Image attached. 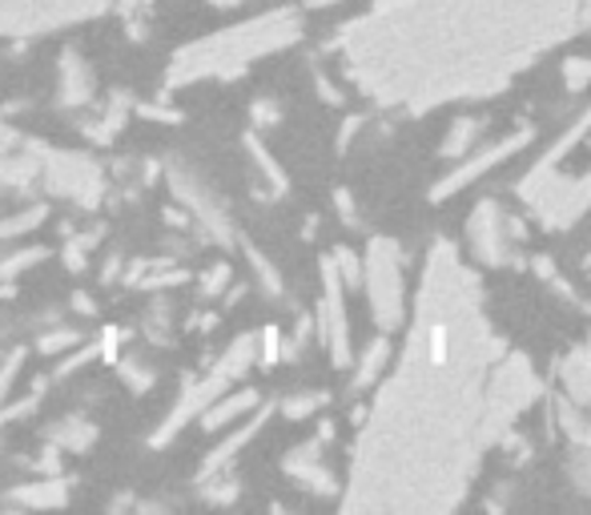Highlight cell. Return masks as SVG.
Wrapping results in <instances>:
<instances>
[{
  "mask_svg": "<svg viewBox=\"0 0 591 515\" xmlns=\"http://www.w3.org/2000/svg\"><path fill=\"white\" fill-rule=\"evenodd\" d=\"M73 342H77V335H73V330H57V335H53V339H41V351H61V347H73Z\"/></svg>",
  "mask_w": 591,
  "mask_h": 515,
  "instance_id": "9a60e30c",
  "label": "cell"
},
{
  "mask_svg": "<svg viewBox=\"0 0 591 515\" xmlns=\"http://www.w3.org/2000/svg\"><path fill=\"white\" fill-rule=\"evenodd\" d=\"M479 138V121H455L451 138L442 141V157H467V150L475 145Z\"/></svg>",
  "mask_w": 591,
  "mask_h": 515,
  "instance_id": "9c48e42d",
  "label": "cell"
},
{
  "mask_svg": "<svg viewBox=\"0 0 591 515\" xmlns=\"http://www.w3.org/2000/svg\"><path fill=\"white\" fill-rule=\"evenodd\" d=\"M335 206H338V218H342L350 230H359V210H354V198H350V189H338Z\"/></svg>",
  "mask_w": 591,
  "mask_h": 515,
  "instance_id": "4fadbf2b",
  "label": "cell"
},
{
  "mask_svg": "<svg viewBox=\"0 0 591 515\" xmlns=\"http://www.w3.org/2000/svg\"><path fill=\"white\" fill-rule=\"evenodd\" d=\"M61 94H65V106H85L94 94V77L77 53H65V61H61Z\"/></svg>",
  "mask_w": 591,
  "mask_h": 515,
  "instance_id": "8992f818",
  "label": "cell"
},
{
  "mask_svg": "<svg viewBox=\"0 0 591 515\" xmlns=\"http://www.w3.org/2000/svg\"><path fill=\"white\" fill-rule=\"evenodd\" d=\"M471 246L483 262L499 266V262H507V234H503V210H499L495 201H483L471 218Z\"/></svg>",
  "mask_w": 591,
  "mask_h": 515,
  "instance_id": "5b68a950",
  "label": "cell"
},
{
  "mask_svg": "<svg viewBox=\"0 0 591 515\" xmlns=\"http://www.w3.org/2000/svg\"><path fill=\"white\" fill-rule=\"evenodd\" d=\"M258 407V395L254 391H242V395H218V403L214 407L201 410V427L206 431H218V427H226V423H233L238 415H245V410Z\"/></svg>",
  "mask_w": 591,
  "mask_h": 515,
  "instance_id": "52a82bcc",
  "label": "cell"
},
{
  "mask_svg": "<svg viewBox=\"0 0 591 515\" xmlns=\"http://www.w3.org/2000/svg\"><path fill=\"white\" fill-rule=\"evenodd\" d=\"M527 141H532V129H523V133H515V138H507V141H495V145H491V150H483L479 157H467V165H459V169H455V174L447 177V182H439L430 198H435V201H439V198H451L455 189L467 186V182H475V177H483L488 169H495V165L503 162V157L519 153L523 145H527Z\"/></svg>",
  "mask_w": 591,
  "mask_h": 515,
  "instance_id": "277c9868",
  "label": "cell"
},
{
  "mask_svg": "<svg viewBox=\"0 0 591 515\" xmlns=\"http://www.w3.org/2000/svg\"><path fill=\"white\" fill-rule=\"evenodd\" d=\"M318 407H326V395L322 391H306V395L286 398V403H282V415H286V419H306V415H314Z\"/></svg>",
  "mask_w": 591,
  "mask_h": 515,
  "instance_id": "30bf717a",
  "label": "cell"
},
{
  "mask_svg": "<svg viewBox=\"0 0 591 515\" xmlns=\"http://www.w3.org/2000/svg\"><path fill=\"white\" fill-rule=\"evenodd\" d=\"M278 118H282V109H278V106H270V101L254 106V121H258V125H270V121H278Z\"/></svg>",
  "mask_w": 591,
  "mask_h": 515,
  "instance_id": "2e32d148",
  "label": "cell"
},
{
  "mask_svg": "<svg viewBox=\"0 0 591 515\" xmlns=\"http://www.w3.org/2000/svg\"><path fill=\"white\" fill-rule=\"evenodd\" d=\"M250 266H254L258 282L266 286L270 298H282V278H278V270H274V266H270V262H266V254H258V250H250Z\"/></svg>",
  "mask_w": 591,
  "mask_h": 515,
  "instance_id": "7c38bea8",
  "label": "cell"
},
{
  "mask_svg": "<svg viewBox=\"0 0 591 515\" xmlns=\"http://www.w3.org/2000/svg\"><path fill=\"white\" fill-rule=\"evenodd\" d=\"M221 282H230V266H226V262H221V266H214L206 278H201V294H206V298H209V294H218Z\"/></svg>",
  "mask_w": 591,
  "mask_h": 515,
  "instance_id": "5bb4252c",
  "label": "cell"
},
{
  "mask_svg": "<svg viewBox=\"0 0 591 515\" xmlns=\"http://www.w3.org/2000/svg\"><path fill=\"white\" fill-rule=\"evenodd\" d=\"M386 359H391V342H386V339H374L371 347L362 351V363H359V371H354V391H366V386H371L374 379L383 375Z\"/></svg>",
  "mask_w": 591,
  "mask_h": 515,
  "instance_id": "ba28073f",
  "label": "cell"
},
{
  "mask_svg": "<svg viewBox=\"0 0 591 515\" xmlns=\"http://www.w3.org/2000/svg\"><path fill=\"white\" fill-rule=\"evenodd\" d=\"M362 282L371 286V306L379 327L394 330L403 322V274H398V246L394 242H386V238L371 242V258H366Z\"/></svg>",
  "mask_w": 591,
  "mask_h": 515,
  "instance_id": "7a4b0ae2",
  "label": "cell"
},
{
  "mask_svg": "<svg viewBox=\"0 0 591 515\" xmlns=\"http://www.w3.org/2000/svg\"><path fill=\"white\" fill-rule=\"evenodd\" d=\"M298 41V17L291 12H278V17H262V21H250L233 33H221L214 41H201V45H189L177 53L174 73L169 81H194V77H233L242 73L258 53H270V48H282Z\"/></svg>",
  "mask_w": 591,
  "mask_h": 515,
  "instance_id": "6da1fadb",
  "label": "cell"
},
{
  "mask_svg": "<svg viewBox=\"0 0 591 515\" xmlns=\"http://www.w3.org/2000/svg\"><path fill=\"white\" fill-rule=\"evenodd\" d=\"M318 94H322L326 106H342V101H347V97L338 94V89H335L330 81H326V77H318Z\"/></svg>",
  "mask_w": 591,
  "mask_h": 515,
  "instance_id": "e0dca14e",
  "label": "cell"
},
{
  "mask_svg": "<svg viewBox=\"0 0 591 515\" xmlns=\"http://www.w3.org/2000/svg\"><path fill=\"white\" fill-rule=\"evenodd\" d=\"M322 278H326V294H322V306H318V330H322V342L330 347L335 366H350V330H347V306H342V278L335 274L330 262L322 266Z\"/></svg>",
  "mask_w": 591,
  "mask_h": 515,
  "instance_id": "3957f363",
  "label": "cell"
},
{
  "mask_svg": "<svg viewBox=\"0 0 591 515\" xmlns=\"http://www.w3.org/2000/svg\"><path fill=\"white\" fill-rule=\"evenodd\" d=\"M330 266H335V274L347 282V286H362V266H359V254H354V250H335Z\"/></svg>",
  "mask_w": 591,
  "mask_h": 515,
  "instance_id": "8fae6325",
  "label": "cell"
}]
</instances>
